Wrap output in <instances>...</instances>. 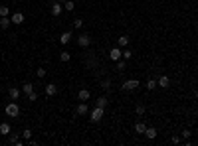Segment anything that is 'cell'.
Listing matches in <instances>:
<instances>
[{
  "instance_id": "obj_2",
  "label": "cell",
  "mask_w": 198,
  "mask_h": 146,
  "mask_svg": "<svg viewBox=\"0 0 198 146\" xmlns=\"http://www.w3.org/2000/svg\"><path fill=\"white\" fill-rule=\"evenodd\" d=\"M103 112H105V109H101V107H95V109L91 111V115H89L91 123H99V120L103 119Z\"/></svg>"
},
{
  "instance_id": "obj_15",
  "label": "cell",
  "mask_w": 198,
  "mask_h": 146,
  "mask_svg": "<svg viewBox=\"0 0 198 146\" xmlns=\"http://www.w3.org/2000/svg\"><path fill=\"white\" fill-rule=\"evenodd\" d=\"M89 97H91V93H89L87 89H81V91L77 93V99H79V101H87Z\"/></svg>"
},
{
  "instance_id": "obj_25",
  "label": "cell",
  "mask_w": 198,
  "mask_h": 146,
  "mask_svg": "<svg viewBox=\"0 0 198 146\" xmlns=\"http://www.w3.org/2000/svg\"><path fill=\"white\" fill-rule=\"evenodd\" d=\"M125 67H127V59H119L117 61V69H119V71H125Z\"/></svg>"
},
{
  "instance_id": "obj_17",
  "label": "cell",
  "mask_w": 198,
  "mask_h": 146,
  "mask_svg": "<svg viewBox=\"0 0 198 146\" xmlns=\"http://www.w3.org/2000/svg\"><path fill=\"white\" fill-rule=\"evenodd\" d=\"M107 105H109V99H107V97H99L97 103H95V107H101V109H105Z\"/></svg>"
},
{
  "instance_id": "obj_8",
  "label": "cell",
  "mask_w": 198,
  "mask_h": 146,
  "mask_svg": "<svg viewBox=\"0 0 198 146\" xmlns=\"http://www.w3.org/2000/svg\"><path fill=\"white\" fill-rule=\"evenodd\" d=\"M10 20H12V24H18V26H20V24L24 22V14H22V12H14V14L10 16Z\"/></svg>"
},
{
  "instance_id": "obj_35",
  "label": "cell",
  "mask_w": 198,
  "mask_h": 146,
  "mask_svg": "<svg viewBox=\"0 0 198 146\" xmlns=\"http://www.w3.org/2000/svg\"><path fill=\"white\" fill-rule=\"evenodd\" d=\"M172 142H174V144H180V142H182V138H180L178 134H174V136H172Z\"/></svg>"
},
{
  "instance_id": "obj_26",
  "label": "cell",
  "mask_w": 198,
  "mask_h": 146,
  "mask_svg": "<svg viewBox=\"0 0 198 146\" xmlns=\"http://www.w3.org/2000/svg\"><path fill=\"white\" fill-rule=\"evenodd\" d=\"M155 87H159V85H157V79H149V81H147V89L153 91Z\"/></svg>"
},
{
  "instance_id": "obj_27",
  "label": "cell",
  "mask_w": 198,
  "mask_h": 146,
  "mask_svg": "<svg viewBox=\"0 0 198 146\" xmlns=\"http://www.w3.org/2000/svg\"><path fill=\"white\" fill-rule=\"evenodd\" d=\"M60 59H62V61H69V59H71V53L62 52V53H60Z\"/></svg>"
},
{
  "instance_id": "obj_32",
  "label": "cell",
  "mask_w": 198,
  "mask_h": 146,
  "mask_svg": "<svg viewBox=\"0 0 198 146\" xmlns=\"http://www.w3.org/2000/svg\"><path fill=\"white\" fill-rule=\"evenodd\" d=\"M36 75H38L40 79H44V77H46V69H44V67H40V69L36 71Z\"/></svg>"
},
{
  "instance_id": "obj_7",
  "label": "cell",
  "mask_w": 198,
  "mask_h": 146,
  "mask_svg": "<svg viewBox=\"0 0 198 146\" xmlns=\"http://www.w3.org/2000/svg\"><path fill=\"white\" fill-rule=\"evenodd\" d=\"M8 97H10L12 101H18L20 99V89L18 87H10V89H8Z\"/></svg>"
},
{
  "instance_id": "obj_21",
  "label": "cell",
  "mask_w": 198,
  "mask_h": 146,
  "mask_svg": "<svg viewBox=\"0 0 198 146\" xmlns=\"http://www.w3.org/2000/svg\"><path fill=\"white\" fill-rule=\"evenodd\" d=\"M99 87H101V89H105V91H109V89H111V81H109V79H101Z\"/></svg>"
},
{
  "instance_id": "obj_37",
  "label": "cell",
  "mask_w": 198,
  "mask_h": 146,
  "mask_svg": "<svg viewBox=\"0 0 198 146\" xmlns=\"http://www.w3.org/2000/svg\"><path fill=\"white\" fill-rule=\"evenodd\" d=\"M58 2H62V4H64V2H65V0H58Z\"/></svg>"
},
{
  "instance_id": "obj_11",
  "label": "cell",
  "mask_w": 198,
  "mask_h": 146,
  "mask_svg": "<svg viewBox=\"0 0 198 146\" xmlns=\"http://www.w3.org/2000/svg\"><path fill=\"white\" fill-rule=\"evenodd\" d=\"M157 134H159V132H157V128H153V126H147V130H145V136H147L149 140L157 138Z\"/></svg>"
},
{
  "instance_id": "obj_36",
  "label": "cell",
  "mask_w": 198,
  "mask_h": 146,
  "mask_svg": "<svg viewBox=\"0 0 198 146\" xmlns=\"http://www.w3.org/2000/svg\"><path fill=\"white\" fill-rule=\"evenodd\" d=\"M194 97L198 99V87H196V89H194Z\"/></svg>"
},
{
  "instance_id": "obj_24",
  "label": "cell",
  "mask_w": 198,
  "mask_h": 146,
  "mask_svg": "<svg viewBox=\"0 0 198 146\" xmlns=\"http://www.w3.org/2000/svg\"><path fill=\"white\" fill-rule=\"evenodd\" d=\"M22 91H24V93H32V91H34V85H32V83H24V85H22Z\"/></svg>"
},
{
  "instance_id": "obj_30",
  "label": "cell",
  "mask_w": 198,
  "mask_h": 146,
  "mask_svg": "<svg viewBox=\"0 0 198 146\" xmlns=\"http://www.w3.org/2000/svg\"><path fill=\"white\" fill-rule=\"evenodd\" d=\"M28 101H38V93H36V91H32V93H28Z\"/></svg>"
},
{
  "instance_id": "obj_9",
  "label": "cell",
  "mask_w": 198,
  "mask_h": 146,
  "mask_svg": "<svg viewBox=\"0 0 198 146\" xmlns=\"http://www.w3.org/2000/svg\"><path fill=\"white\" fill-rule=\"evenodd\" d=\"M157 85H159V87H163V89H166V87L170 85V79H168L166 75H161V77L157 79Z\"/></svg>"
},
{
  "instance_id": "obj_33",
  "label": "cell",
  "mask_w": 198,
  "mask_h": 146,
  "mask_svg": "<svg viewBox=\"0 0 198 146\" xmlns=\"http://www.w3.org/2000/svg\"><path fill=\"white\" fill-rule=\"evenodd\" d=\"M123 59H131V49H123Z\"/></svg>"
},
{
  "instance_id": "obj_22",
  "label": "cell",
  "mask_w": 198,
  "mask_h": 146,
  "mask_svg": "<svg viewBox=\"0 0 198 146\" xmlns=\"http://www.w3.org/2000/svg\"><path fill=\"white\" fill-rule=\"evenodd\" d=\"M10 144L22 146V140H20V136H18V134H12V136H10Z\"/></svg>"
},
{
  "instance_id": "obj_14",
  "label": "cell",
  "mask_w": 198,
  "mask_h": 146,
  "mask_svg": "<svg viewBox=\"0 0 198 146\" xmlns=\"http://www.w3.org/2000/svg\"><path fill=\"white\" fill-rule=\"evenodd\" d=\"M10 24H12V20L8 18V16H2V18H0V28H2V30L10 28Z\"/></svg>"
},
{
  "instance_id": "obj_31",
  "label": "cell",
  "mask_w": 198,
  "mask_h": 146,
  "mask_svg": "<svg viewBox=\"0 0 198 146\" xmlns=\"http://www.w3.org/2000/svg\"><path fill=\"white\" fill-rule=\"evenodd\" d=\"M22 136H24V138H26V140H30V138H32V130H30V128H26V130H22Z\"/></svg>"
},
{
  "instance_id": "obj_13",
  "label": "cell",
  "mask_w": 198,
  "mask_h": 146,
  "mask_svg": "<svg viewBox=\"0 0 198 146\" xmlns=\"http://www.w3.org/2000/svg\"><path fill=\"white\" fill-rule=\"evenodd\" d=\"M145 130H147V124L139 120V123L135 124V132H137V134H145Z\"/></svg>"
},
{
  "instance_id": "obj_5",
  "label": "cell",
  "mask_w": 198,
  "mask_h": 146,
  "mask_svg": "<svg viewBox=\"0 0 198 146\" xmlns=\"http://www.w3.org/2000/svg\"><path fill=\"white\" fill-rule=\"evenodd\" d=\"M62 10H64V4L58 2V0H54V2H52V16H60Z\"/></svg>"
},
{
  "instance_id": "obj_1",
  "label": "cell",
  "mask_w": 198,
  "mask_h": 146,
  "mask_svg": "<svg viewBox=\"0 0 198 146\" xmlns=\"http://www.w3.org/2000/svg\"><path fill=\"white\" fill-rule=\"evenodd\" d=\"M4 112H6L8 116H18V115H20V107H18V103H16V101L8 103L6 109H4Z\"/></svg>"
},
{
  "instance_id": "obj_19",
  "label": "cell",
  "mask_w": 198,
  "mask_h": 146,
  "mask_svg": "<svg viewBox=\"0 0 198 146\" xmlns=\"http://www.w3.org/2000/svg\"><path fill=\"white\" fill-rule=\"evenodd\" d=\"M117 44H119V48H127V45H129V37H127V36L117 37Z\"/></svg>"
},
{
  "instance_id": "obj_28",
  "label": "cell",
  "mask_w": 198,
  "mask_h": 146,
  "mask_svg": "<svg viewBox=\"0 0 198 146\" xmlns=\"http://www.w3.org/2000/svg\"><path fill=\"white\" fill-rule=\"evenodd\" d=\"M73 26L77 28V30H81V28H83V20H81V18H75V20H73Z\"/></svg>"
},
{
  "instance_id": "obj_6",
  "label": "cell",
  "mask_w": 198,
  "mask_h": 146,
  "mask_svg": "<svg viewBox=\"0 0 198 146\" xmlns=\"http://www.w3.org/2000/svg\"><path fill=\"white\" fill-rule=\"evenodd\" d=\"M77 44H79V48H87V45L91 44V37L87 36V34H81L77 37Z\"/></svg>"
},
{
  "instance_id": "obj_4",
  "label": "cell",
  "mask_w": 198,
  "mask_h": 146,
  "mask_svg": "<svg viewBox=\"0 0 198 146\" xmlns=\"http://www.w3.org/2000/svg\"><path fill=\"white\" fill-rule=\"evenodd\" d=\"M121 57H123V52H121L119 48H113L111 52H109V59L111 61H119Z\"/></svg>"
},
{
  "instance_id": "obj_20",
  "label": "cell",
  "mask_w": 198,
  "mask_h": 146,
  "mask_svg": "<svg viewBox=\"0 0 198 146\" xmlns=\"http://www.w3.org/2000/svg\"><path fill=\"white\" fill-rule=\"evenodd\" d=\"M10 130H12V128H10V124H8V123H2V124H0V132H2L4 136L10 134Z\"/></svg>"
},
{
  "instance_id": "obj_16",
  "label": "cell",
  "mask_w": 198,
  "mask_h": 146,
  "mask_svg": "<svg viewBox=\"0 0 198 146\" xmlns=\"http://www.w3.org/2000/svg\"><path fill=\"white\" fill-rule=\"evenodd\" d=\"M69 40H71V34H69V32H64V34L60 36V44H64V45L69 44Z\"/></svg>"
},
{
  "instance_id": "obj_12",
  "label": "cell",
  "mask_w": 198,
  "mask_h": 146,
  "mask_svg": "<svg viewBox=\"0 0 198 146\" xmlns=\"http://www.w3.org/2000/svg\"><path fill=\"white\" fill-rule=\"evenodd\" d=\"M58 93V87L54 85V83H50V85H46V95L48 97H54V95Z\"/></svg>"
},
{
  "instance_id": "obj_34",
  "label": "cell",
  "mask_w": 198,
  "mask_h": 146,
  "mask_svg": "<svg viewBox=\"0 0 198 146\" xmlns=\"http://www.w3.org/2000/svg\"><path fill=\"white\" fill-rule=\"evenodd\" d=\"M190 134H192V132L188 130V128H184V130H182V138H190Z\"/></svg>"
},
{
  "instance_id": "obj_10",
  "label": "cell",
  "mask_w": 198,
  "mask_h": 146,
  "mask_svg": "<svg viewBox=\"0 0 198 146\" xmlns=\"http://www.w3.org/2000/svg\"><path fill=\"white\" fill-rule=\"evenodd\" d=\"M75 112H77V115H87V112H89V107L85 105V101H81L77 105V109H75Z\"/></svg>"
},
{
  "instance_id": "obj_3",
  "label": "cell",
  "mask_w": 198,
  "mask_h": 146,
  "mask_svg": "<svg viewBox=\"0 0 198 146\" xmlns=\"http://www.w3.org/2000/svg\"><path fill=\"white\" fill-rule=\"evenodd\" d=\"M121 87H123V91H135L139 87V81H137V79H127Z\"/></svg>"
},
{
  "instance_id": "obj_23",
  "label": "cell",
  "mask_w": 198,
  "mask_h": 146,
  "mask_svg": "<svg viewBox=\"0 0 198 146\" xmlns=\"http://www.w3.org/2000/svg\"><path fill=\"white\" fill-rule=\"evenodd\" d=\"M135 112H137L139 116H143V115L147 112V107H145V105H137V107H135Z\"/></svg>"
},
{
  "instance_id": "obj_29",
  "label": "cell",
  "mask_w": 198,
  "mask_h": 146,
  "mask_svg": "<svg viewBox=\"0 0 198 146\" xmlns=\"http://www.w3.org/2000/svg\"><path fill=\"white\" fill-rule=\"evenodd\" d=\"M10 14V8L8 6H0V16H8Z\"/></svg>"
},
{
  "instance_id": "obj_18",
  "label": "cell",
  "mask_w": 198,
  "mask_h": 146,
  "mask_svg": "<svg viewBox=\"0 0 198 146\" xmlns=\"http://www.w3.org/2000/svg\"><path fill=\"white\" fill-rule=\"evenodd\" d=\"M64 10L73 12L75 10V2H73V0H65V2H64Z\"/></svg>"
}]
</instances>
